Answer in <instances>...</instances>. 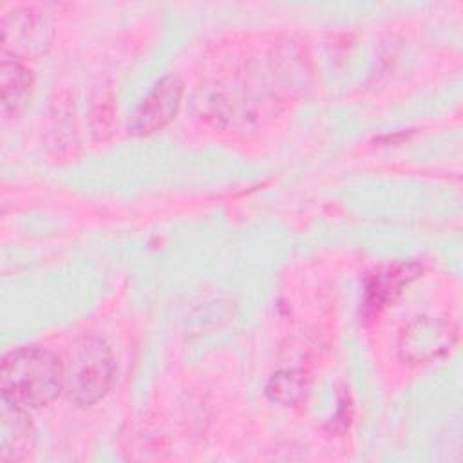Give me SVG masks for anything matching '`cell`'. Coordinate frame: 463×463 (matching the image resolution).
I'll return each mask as SVG.
<instances>
[{"mask_svg": "<svg viewBox=\"0 0 463 463\" xmlns=\"http://www.w3.org/2000/svg\"><path fill=\"white\" fill-rule=\"evenodd\" d=\"M2 400L24 409L52 403L63 391V364L36 345L7 353L0 369Z\"/></svg>", "mask_w": 463, "mask_h": 463, "instance_id": "6da1fadb", "label": "cell"}, {"mask_svg": "<svg viewBox=\"0 0 463 463\" xmlns=\"http://www.w3.org/2000/svg\"><path fill=\"white\" fill-rule=\"evenodd\" d=\"M114 358L110 347L98 336L76 340L63 362V391L69 398L89 407L99 402L112 385Z\"/></svg>", "mask_w": 463, "mask_h": 463, "instance_id": "7a4b0ae2", "label": "cell"}, {"mask_svg": "<svg viewBox=\"0 0 463 463\" xmlns=\"http://www.w3.org/2000/svg\"><path fill=\"white\" fill-rule=\"evenodd\" d=\"M183 83L177 76L161 78L152 90L139 101L128 119V130L136 136H146L168 125L181 105Z\"/></svg>", "mask_w": 463, "mask_h": 463, "instance_id": "3957f363", "label": "cell"}, {"mask_svg": "<svg viewBox=\"0 0 463 463\" xmlns=\"http://www.w3.org/2000/svg\"><path fill=\"white\" fill-rule=\"evenodd\" d=\"M51 27L33 9H13L2 18V49L13 60L36 56L47 49Z\"/></svg>", "mask_w": 463, "mask_h": 463, "instance_id": "277c9868", "label": "cell"}, {"mask_svg": "<svg viewBox=\"0 0 463 463\" xmlns=\"http://www.w3.org/2000/svg\"><path fill=\"white\" fill-rule=\"evenodd\" d=\"M0 412V459H25L36 443V430L24 407L2 400Z\"/></svg>", "mask_w": 463, "mask_h": 463, "instance_id": "5b68a950", "label": "cell"}, {"mask_svg": "<svg viewBox=\"0 0 463 463\" xmlns=\"http://www.w3.org/2000/svg\"><path fill=\"white\" fill-rule=\"evenodd\" d=\"M33 87L31 71L13 58H4L0 71V90H2V112L4 116L18 114L25 105Z\"/></svg>", "mask_w": 463, "mask_h": 463, "instance_id": "8992f818", "label": "cell"}, {"mask_svg": "<svg viewBox=\"0 0 463 463\" xmlns=\"http://www.w3.org/2000/svg\"><path fill=\"white\" fill-rule=\"evenodd\" d=\"M266 391L271 400L280 403H295L304 396L306 385L300 376H295L293 373H280L269 380Z\"/></svg>", "mask_w": 463, "mask_h": 463, "instance_id": "52a82bcc", "label": "cell"}]
</instances>
